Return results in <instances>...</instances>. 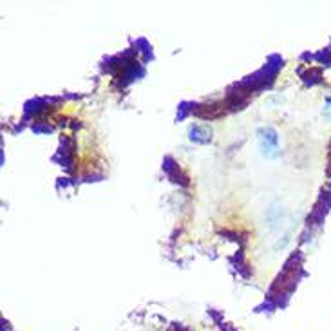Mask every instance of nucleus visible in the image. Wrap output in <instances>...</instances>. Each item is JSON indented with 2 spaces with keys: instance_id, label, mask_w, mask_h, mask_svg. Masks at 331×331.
I'll use <instances>...</instances> for the list:
<instances>
[{
  "instance_id": "obj_1",
  "label": "nucleus",
  "mask_w": 331,
  "mask_h": 331,
  "mask_svg": "<svg viewBox=\"0 0 331 331\" xmlns=\"http://www.w3.org/2000/svg\"><path fill=\"white\" fill-rule=\"evenodd\" d=\"M259 143H261V150L266 157H275L279 154V136L273 129L259 130Z\"/></svg>"
}]
</instances>
